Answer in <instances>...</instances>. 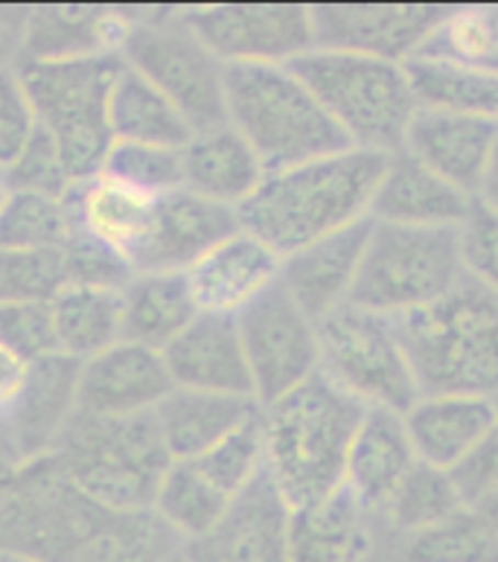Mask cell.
<instances>
[{"mask_svg":"<svg viewBox=\"0 0 498 562\" xmlns=\"http://www.w3.org/2000/svg\"><path fill=\"white\" fill-rule=\"evenodd\" d=\"M388 155L344 149L301 167L265 172L251 199L239 204V227L280 257L371 216Z\"/></svg>","mask_w":498,"mask_h":562,"instance_id":"obj_1","label":"cell"},{"mask_svg":"<svg viewBox=\"0 0 498 562\" xmlns=\"http://www.w3.org/2000/svg\"><path fill=\"white\" fill-rule=\"evenodd\" d=\"M367 405L315 373L271 405H260L265 475L288 510L344 487L350 446Z\"/></svg>","mask_w":498,"mask_h":562,"instance_id":"obj_2","label":"cell"},{"mask_svg":"<svg viewBox=\"0 0 498 562\" xmlns=\"http://www.w3.org/2000/svg\"><path fill=\"white\" fill-rule=\"evenodd\" d=\"M394 327L420 396L498 400V292L464 278L426 310L397 315Z\"/></svg>","mask_w":498,"mask_h":562,"instance_id":"obj_3","label":"cell"},{"mask_svg":"<svg viewBox=\"0 0 498 562\" xmlns=\"http://www.w3.org/2000/svg\"><path fill=\"white\" fill-rule=\"evenodd\" d=\"M228 123L260 155L265 172L301 167L353 143L288 65H230Z\"/></svg>","mask_w":498,"mask_h":562,"instance_id":"obj_4","label":"cell"},{"mask_svg":"<svg viewBox=\"0 0 498 562\" xmlns=\"http://www.w3.org/2000/svg\"><path fill=\"white\" fill-rule=\"evenodd\" d=\"M61 472L91 502L120 513L152 510L172 454L163 443L155 412L132 417H91L70 420L53 449Z\"/></svg>","mask_w":498,"mask_h":562,"instance_id":"obj_5","label":"cell"},{"mask_svg":"<svg viewBox=\"0 0 498 562\" xmlns=\"http://www.w3.org/2000/svg\"><path fill=\"white\" fill-rule=\"evenodd\" d=\"M288 68L304 79L355 149L382 155L403 149L408 126L420 109L403 61L315 47Z\"/></svg>","mask_w":498,"mask_h":562,"instance_id":"obj_6","label":"cell"},{"mask_svg":"<svg viewBox=\"0 0 498 562\" xmlns=\"http://www.w3.org/2000/svg\"><path fill=\"white\" fill-rule=\"evenodd\" d=\"M123 65V56L18 61V76L35 123L59 146L73 184L100 176L105 155L114 146L109 102Z\"/></svg>","mask_w":498,"mask_h":562,"instance_id":"obj_7","label":"cell"},{"mask_svg":"<svg viewBox=\"0 0 498 562\" xmlns=\"http://www.w3.org/2000/svg\"><path fill=\"white\" fill-rule=\"evenodd\" d=\"M464 278L457 227H406L373 218L350 303L397 318L426 310Z\"/></svg>","mask_w":498,"mask_h":562,"instance_id":"obj_8","label":"cell"},{"mask_svg":"<svg viewBox=\"0 0 498 562\" xmlns=\"http://www.w3.org/2000/svg\"><path fill=\"white\" fill-rule=\"evenodd\" d=\"M123 61L178 109L186 126L211 132L228 123L225 65L176 12H137Z\"/></svg>","mask_w":498,"mask_h":562,"instance_id":"obj_9","label":"cell"},{"mask_svg":"<svg viewBox=\"0 0 498 562\" xmlns=\"http://www.w3.org/2000/svg\"><path fill=\"white\" fill-rule=\"evenodd\" d=\"M321 373L367 408L406 414L420 400L394 318L344 303L318 321Z\"/></svg>","mask_w":498,"mask_h":562,"instance_id":"obj_10","label":"cell"},{"mask_svg":"<svg viewBox=\"0 0 498 562\" xmlns=\"http://www.w3.org/2000/svg\"><path fill=\"white\" fill-rule=\"evenodd\" d=\"M109 507L91 502L61 472L53 454L24 463L21 479L0 504V551L33 557L38 562H65Z\"/></svg>","mask_w":498,"mask_h":562,"instance_id":"obj_11","label":"cell"},{"mask_svg":"<svg viewBox=\"0 0 498 562\" xmlns=\"http://www.w3.org/2000/svg\"><path fill=\"white\" fill-rule=\"evenodd\" d=\"M239 336L251 370L253 400L271 405L321 370L318 324L274 283L237 315Z\"/></svg>","mask_w":498,"mask_h":562,"instance_id":"obj_12","label":"cell"},{"mask_svg":"<svg viewBox=\"0 0 498 562\" xmlns=\"http://www.w3.org/2000/svg\"><path fill=\"white\" fill-rule=\"evenodd\" d=\"M178 15L225 68L292 65L315 50L313 7L228 3V7L178 9Z\"/></svg>","mask_w":498,"mask_h":562,"instance_id":"obj_13","label":"cell"},{"mask_svg":"<svg viewBox=\"0 0 498 562\" xmlns=\"http://www.w3.org/2000/svg\"><path fill=\"white\" fill-rule=\"evenodd\" d=\"M449 7H380V3H341L313 7L315 47L318 50L359 53L373 59H415L422 42L440 24Z\"/></svg>","mask_w":498,"mask_h":562,"instance_id":"obj_14","label":"cell"},{"mask_svg":"<svg viewBox=\"0 0 498 562\" xmlns=\"http://www.w3.org/2000/svg\"><path fill=\"white\" fill-rule=\"evenodd\" d=\"M137 12L109 7H33L18 21V61L123 56Z\"/></svg>","mask_w":498,"mask_h":562,"instance_id":"obj_15","label":"cell"},{"mask_svg":"<svg viewBox=\"0 0 498 562\" xmlns=\"http://www.w3.org/2000/svg\"><path fill=\"white\" fill-rule=\"evenodd\" d=\"M176 391L163 352L120 341L79 370V414L132 417L155 412Z\"/></svg>","mask_w":498,"mask_h":562,"instance_id":"obj_16","label":"cell"},{"mask_svg":"<svg viewBox=\"0 0 498 562\" xmlns=\"http://www.w3.org/2000/svg\"><path fill=\"white\" fill-rule=\"evenodd\" d=\"M237 231H242L237 207L211 202L181 187L158 199L152 236L135 274H184Z\"/></svg>","mask_w":498,"mask_h":562,"instance_id":"obj_17","label":"cell"},{"mask_svg":"<svg viewBox=\"0 0 498 562\" xmlns=\"http://www.w3.org/2000/svg\"><path fill=\"white\" fill-rule=\"evenodd\" d=\"M283 257L257 236L237 231L184 271L195 310L237 318L260 294L280 283Z\"/></svg>","mask_w":498,"mask_h":562,"instance_id":"obj_18","label":"cell"},{"mask_svg":"<svg viewBox=\"0 0 498 562\" xmlns=\"http://www.w3.org/2000/svg\"><path fill=\"white\" fill-rule=\"evenodd\" d=\"M79 370L82 361L61 352L33 361L24 394L0 420L3 435L24 463L53 454L70 420L77 417Z\"/></svg>","mask_w":498,"mask_h":562,"instance_id":"obj_19","label":"cell"},{"mask_svg":"<svg viewBox=\"0 0 498 562\" xmlns=\"http://www.w3.org/2000/svg\"><path fill=\"white\" fill-rule=\"evenodd\" d=\"M371 227L373 218L367 216L283 257L280 283L315 324L350 303Z\"/></svg>","mask_w":498,"mask_h":562,"instance_id":"obj_20","label":"cell"},{"mask_svg":"<svg viewBox=\"0 0 498 562\" xmlns=\"http://www.w3.org/2000/svg\"><path fill=\"white\" fill-rule=\"evenodd\" d=\"M498 140V123L482 114L449 109H417L403 149L434 169L461 193H478L484 169Z\"/></svg>","mask_w":498,"mask_h":562,"instance_id":"obj_21","label":"cell"},{"mask_svg":"<svg viewBox=\"0 0 498 562\" xmlns=\"http://www.w3.org/2000/svg\"><path fill=\"white\" fill-rule=\"evenodd\" d=\"M163 361L176 387L253 400L251 370L237 318L199 312L193 324L163 350Z\"/></svg>","mask_w":498,"mask_h":562,"instance_id":"obj_22","label":"cell"},{"mask_svg":"<svg viewBox=\"0 0 498 562\" xmlns=\"http://www.w3.org/2000/svg\"><path fill=\"white\" fill-rule=\"evenodd\" d=\"M286 521L288 507L262 475L207 537L186 542L184 557L190 562H288Z\"/></svg>","mask_w":498,"mask_h":562,"instance_id":"obj_23","label":"cell"},{"mask_svg":"<svg viewBox=\"0 0 498 562\" xmlns=\"http://www.w3.org/2000/svg\"><path fill=\"white\" fill-rule=\"evenodd\" d=\"M380 537V521L347 487L288 510V562H367Z\"/></svg>","mask_w":498,"mask_h":562,"instance_id":"obj_24","label":"cell"},{"mask_svg":"<svg viewBox=\"0 0 498 562\" xmlns=\"http://www.w3.org/2000/svg\"><path fill=\"white\" fill-rule=\"evenodd\" d=\"M473 207V195L461 193L411 151L388 155L371 204V218L406 227H461Z\"/></svg>","mask_w":498,"mask_h":562,"instance_id":"obj_25","label":"cell"},{"mask_svg":"<svg viewBox=\"0 0 498 562\" xmlns=\"http://www.w3.org/2000/svg\"><path fill=\"white\" fill-rule=\"evenodd\" d=\"M417 452L406 428V414L367 408L347 458L344 487L380 521L385 504L417 467Z\"/></svg>","mask_w":498,"mask_h":562,"instance_id":"obj_26","label":"cell"},{"mask_svg":"<svg viewBox=\"0 0 498 562\" xmlns=\"http://www.w3.org/2000/svg\"><path fill=\"white\" fill-rule=\"evenodd\" d=\"M68 199L84 234L117 254L135 271L152 236L158 195L140 193L109 176H93L82 184H73Z\"/></svg>","mask_w":498,"mask_h":562,"instance_id":"obj_27","label":"cell"},{"mask_svg":"<svg viewBox=\"0 0 498 562\" xmlns=\"http://www.w3.org/2000/svg\"><path fill=\"white\" fill-rule=\"evenodd\" d=\"M498 420V403L487 396H420L406 412V428L422 463L452 472Z\"/></svg>","mask_w":498,"mask_h":562,"instance_id":"obj_28","label":"cell"},{"mask_svg":"<svg viewBox=\"0 0 498 562\" xmlns=\"http://www.w3.org/2000/svg\"><path fill=\"white\" fill-rule=\"evenodd\" d=\"M181 169L184 190L228 207H239L251 199L265 178L260 155L230 123L190 137L181 149Z\"/></svg>","mask_w":498,"mask_h":562,"instance_id":"obj_29","label":"cell"},{"mask_svg":"<svg viewBox=\"0 0 498 562\" xmlns=\"http://www.w3.org/2000/svg\"><path fill=\"white\" fill-rule=\"evenodd\" d=\"M257 414H260V403L251 396L176 387L155 408V420H158L172 461H195Z\"/></svg>","mask_w":498,"mask_h":562,"instance_id":"obj_30","label":"cell"},{"mask_svg":"<svg viewBox=\"0 0 498 562\" xmlns=\"http://www.w3.org/2000/svg\"><path fill=\"white\" fill-rule=\"evenodd\" d=\"M195 315L184 274H135L123 285V341L163 352Z\"/></svg>","mask_w":498,"mask_h":562,"instance_id":"obj_31","label":"cell"},{"mask_svg":"<svg viewBox=\"0 0 498 562\" xmlns=\"http://www.w3.org/2000/svg\"><path fill=\"white\" fill-rule=\"evenodd\" d=\"M50 312L61 356L88 361L123 341V289L70 285Z\"/></svg>","mask_w":498,"mask_h":562,"instance_id":"obj_32","label":"cell"},{"mask_svg":"<svg viewBox=\"0 0 498 562\" xmlns=\"http://www.w3.org/2000/svg\"><path fill=\"white\" fill-rule=\"evenodd\" d=\"M109 126L114 143H144L184 149L193 128L178 114V109L152 82L123 65L117 82L111 88Z\"/></svg>","mask_w":498,"mask_h":562,"instance_id":"obj_33","label":"cell"},{"mask_svg":"<svg viewBox=\"0 0 498 562\" xmlns=\"http://www.w3.org/2000/svg\"><path fill=\"white\" fill-rule=\"evenodd\" d=\"M181 551L184 542L155 510H109L65 562H169Z\"/></svg>","mask_w":498,"mask_h":562,"instance_id":"obj_34","label":"cell"},{"mask_svg":"<svg viewBox=\"0 0 498 562\" xmlns=\"http://www.w3.org/2000/svg\"><path fill=\"white\" fill-rule=\"evenodd\" d=\"M469 74L498 76V7H452L415 53ZM411 61V59H408Z\"/></svg>","mask_w":498,"mask_h":562,"instance_id":"obj_35","label":"cell"},{"mask_svg":"<svg viewBox=\"0 0 498 562\" xmlns=\"http://www.w3.org/2000/svg\"><path fill=\"white\" fill-rule=\"evenodd\" d=\"M230 507H234V498L213 487L193 461H176L163 475L152 510L186 546V542L207 537L228 516Z\"/></svg>","mask_w":498,"mask_h":562,"instance_id":"obj_36","label":"cell"},{"mask_svg":"<svg viewBox=\"0 0 498 562\" xmlns=\"http://www.w3.org/2000/svg\"><path fill=\"white\" fill-rule=\"evenodd\" d=\"M464 507V498L446 470L417 461L415 470L408 472L406 481L385 504L380 516V530L382 537L391 539L408 537V533H417V530L431 528V525L455 516Z\"/></svg>","mask_w":498,"mask_h":562,"instance_id":"obj_37","label":"cell"},{"mask_svg":"<svg viewBox=\"0 0 498 562\" xmlns=\"http://www.w3.org/2000/svg\"><path fill=\"white\" fill-rule=\"evenodd\" d=\"M385 546L394 562H498L496 537L469 507L408 537H385Z\"/></svg>","mask_w":498,"mask_h":562,"instance_id":"obj_38","label":"cell"},{"mask_svg":"<svg viewBox=\"0 0 498 562\" xmlns=\"http://www.w3.org/2000/svg\"><path fill=\"white\" fill-rule=\"evenodd\" d=\"M77 231L79 222L70 199L9 193L0 211V248L9 251H61Z\"/></svg>","mask_w":498,"mask_h":562,"instance_id":"obj_39","label":"cell"},{"mask_svg":"<svg viewBox=\"0 0 498 562\" xmlns=\"http://www.w3.org/2000/svg\"><path fill=\"white\" fill-rule=\"evenodd\" d=\"M406 70L422 109L466 111L498 123V76L469 74V70L420 59L406 61Z\"/></svg>","mask_w":498,"mask_h":562,"instance_id":"obj_40","label":"cell"},{"mask_svg":"<svg viewBox=\"0 0 498 562\" xmlns=\"http://www.w3.org/2000/svg\"><path fill=\"white\" fill-rule=\"evenodd\" d=\"M193 463L207 475L213 487L237 502L253 481L265 475V440H262L260 414L225 437L222 443L213 446L211 452L195 458Z\"/></svg>","mask_w":498,"mask_h":562,"instance_id":"obj_41","label":"cell"},{"mask_svg":"<svg viewBox=\"0 0 498 562\" xmlns=\"http://www.w3.org/2000/svg\"><path fill=\"white\" fill-rule=\"evenodd\" d=\"M68 260L61 251H9L0 248V306L50 303L68 289Z\"/></svg>","mask_w":498,"mask_h":562,"instance_id":"obj_42","label":"cell"},{"mask_svg":"<svg viewBox=\"0 0 498 562\" xmlns=\"http://www.w3.org/2000/svg\"><path fill=\"white\" fill-rule=\"evenodd\" d=\"M100 176H109L140 193L167 195L184 187L181 149L144 146V143H114L105 155Z\"/></svg>","mask_w":498,"mask_h":562,"instance_id":"obj_43","label":"cell"},{"mask_svg":"<svg viewBox=\"0 0 498 562\" xmlns=\"http://www.w3.org/2000/svg\"><path fill=\"white\" fill-rule=\"evenodd\" d=\"M0 176L7 181L9 193H38L53 195V199H68L70 190H73V178H70L65 160H61L59 146L38 126H35L24 151L7 169H0Z\"/></svg>","mask_w":498,"mask_h":562,"instance_id":"obj_44","label":"cell"},{"mask_svg":"<svg viewBox=\"0 0 498 562\" xmlns=\"http://www.w3.org/2000/svg\"><path fill=\"white\" fill-rule=\"evenodd\" d=\"M466 278L498 292V213L475 202L457 227Z\"/></svg>","mask_w":498,"mask_h":562,"instance_id":"obj_45","label":"cell"},{"mask_svg":"<svg viewBox=\"0 0 498 562\" xmlns=\"http://www.w3.org/2000/svg\"><path fill=\"white\" fill-rule=\"evenodd\" d=\"M0 341L15 347L24 359L38 361L56 356V329H53L50 303H7L0 306Z\"/></svg>","mask_w":498,"mask_h":562,"instance_id":"obj_46","label":"cell"},{"mask_svg":"<svg viewBox=\"0 0 498 562\" xmlns=\"http://www.w3.org/2000/svg\"><path fill=\"white\" fill-rule=\"evenodd\" d=\"M35 126L38 123L18 76V65L0 70V169H7L24 151Z\"/></svg>","mask_w":498,"mask_h":562,"instance_id":"obj_47","label":"cell"},{"mask_svg":"<svg viewBox=\"0 0 498 562\" xmlns=\"http://www.w3.org/2000/svg\"><path fill=\"white\" fill-rule=\"evenodd\" d=\"M449 475L455 481L457 493H461L466 507H473L478 498L498 490V420L482 437V443L475 446L473 452L466 454Z\"/></svg>","mask_w":498,"mask_h":562,"instance_id":"obj_48","label":"cell"},{"mask_svg":"<svg viewBox=\"0 0 498 562\" xmlns=\"http://www.w3.org/2000/svg\"><path fill=\"white\" fill-rule=\"evenodd\" d=\"M30 368L33 361L24 359L15 347H9L7 341H0V420L7 417L15 403L21 400L30 379Z\"/></svg>","mask_w":498,"mask_h":562,"instance_id":"obj_49","label":"cell"},{"mask_svg":"<svg viewBox=\"0 0 498 562\" xmlns=\"http://www.w3.org/2000/svg\"><path fill=\"white\" fill-rule=\"evenodd\" d=\"M21 470H24V461H21V454L12 449L9 437L0 428V504L7 502L9 493L15 490L18 479H21Z\"/></svg>","mask_w":498,"mask_h":562,"instance_id":"obj_50","label":"cell"},{"mask_svg":"<svg viewBox=\"0 0 498 562\" xmlns=\"http://www.w3.org/2000/svg\"><path fill=\"white\" fill-rule=\"evenodd\" d=\"M475 202H482L484 207L498 213V140L493 146V155L487 160V169H484L482 184H478V193H475Z\"/></svg>","mask_w":498,"mask_h":562,"instance_id":"obj_51","label":"cell"},{"mask_svg":"<svg viewBox=\"0 0 498 562\" xmlns=\"http://www.w3.org/2000/svg\"><path fill=\"white\" fill-rule=\"evenodd\" d=\"M18 65V24H9L0 18V70H9Z\"/></svg>","mask_w":498,"mask_h":562,"instance_id":"obj_52","label":"cell"},{"mask_svg":"<svg viewBox=\"0 0 498 562\" xmlns=\"http://www.w3.org/2000/svg\"><path fill=\"white\" fill-rule=\"evenodd\" d=\"M469 510H475V516L484 521V528L490 530L498 542V490H493V493H487L484 498H478Z\"/></svg>","mask_w":498,"mask_h":562,"instance_id":"obj_53","label":"cell"},{"mask_svg":"<svg viewBox=\"0 0 498 562\" xmlns=\"http://www.w3.org/2000/svg\"><path fill=\"white\" fill-rule=\"evenodd\" d=\"M367 562H394L391 560L388 546H385V537H380V546H376V551H373V557Z\"/></svg>","mask_w":498,"mask_h":562,"instance_id":"obj_54","label":"cell"},{"mask_svg":"<svg viewBox=\"0 0 498 562\" xmlns=\"http://www.w3.org/2000/svg\"><path fill=\"white\" fill-rule=\"evenodd\" d=\"M0 562H38L33 557H24V554H15V551H0Z\"/></svg>","mask_w":498,"mask_h":562,"instance_id":"obj_55","label":"cell"},{"mask_svg":"<svg viewBox=\"0 0 498 562\" xmlns=\"http://www.w3.org/2000/svg\"><path fill=\"white\" fill-rule=\"evenodd\" d=\"M7 199H9V187H7V181H3V176H0V211H3Z\"/></svg>","mask_w":498,"mask_h":562,"instance_id":"obj_56","label":"cell"},{"mask_svg":"<svg viewBox=\"0 0 498 562\" xmlns=\"http://www.w3.org/2000/svg\"><path fill=\"white\" fill-rule=\"evenodd\" d=\"M169 562H190V560H186L184 551H181V554H176V557H172V560H169Z\"/></svg>","mask_w":498,"mask_h":562,"instance_id":"obj_57","label":"cell"},{"mask_svg":"<svg viewBox=\"0 0 498 562\" xmlns=\"http://www.w3.org/2000/svg\"><path fill=\"white\" fill-rule=\"evenodd\" d=\"M496 403H498V400H496Z\"/></svg>","mask_w":498,"mask_h":562,"instance_id":"obj_58","label":"cell"}]
</instances>
